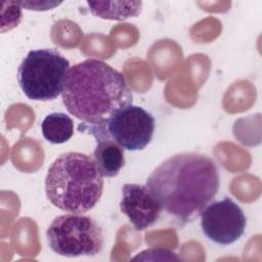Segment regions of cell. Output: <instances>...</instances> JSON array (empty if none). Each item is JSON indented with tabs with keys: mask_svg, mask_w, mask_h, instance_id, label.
<instances>
[{
	"mask_svg": "<svg viewBox=\"0 0 262 262\" xmlns=\"http://www.w3.org/2000/svg\"><path fill=\"white\" fill-rule=\"evenodd\" d=\"M145 185L162 210L189 221L215 198L220 178L215 162L208 156L181 152L161 163Z\"/></svg>",
	"mask_w": 262,
	"mask_h": 262,
	"instance_id": "cell-1",
	"label": "cell"
},
{
	"mask_svg": "<svg viewBox=\"0 0 262 262\" xmlns=\"http://www.w3.org/2000/svg\"><path fill=\"white\" fill-rule=\"evenodd\" d=\"M61 95L67 111L86 126L105 125L133 101L125 76L95 58L70 69Z\"/></svg>",
	"mask_w": 262,
	"mask_h": 262,
	"instance_id": "cell-2",
	"label": "cell"
},
{
	"mask_svg": "<svg viewBox=\"0 0 262 262\" xmlns=\"http://www.w3.org/2000/svg\"><path fill=\"white\" fill-rule=\"evenodd\" d=\"M103 182V175L92 157L70 151L60 155L49 167L45 178L46 196L61 211L82 214L99 202Z\"/></svg>",
	"mask_w": 262,
	"mask_h": 262,
	"instance_id": "cell-3",
	"label": "cell"
},
{
	"mask_svg": "<svg viewBox=\"0 0 262 262\" xmlns=\"http://www.w3.org/2000/svg\"><path fill=\"white\" fill-rule=\"evenodd\" d=\"M70 61L51 48L31 50L17 70V81L32 100H53L63 91Z\"/></svg>",
	"mask_w": 262,
	"mask_h": 262,
	"instance_id": "cell-4",
	"label": "cell"
},
{
	"mask_svg": "<svg viewBox=\"0 0 262 262\" xmlns=\"http://www.w3.org/2000/svg\"><path fill=\"white\" fill-rule=\"evenodd\" d=\"M50 249L63 257L95 256L102 251L103 232L95 219L70 213L56 217L46 231Z\"/></svg>",
	"mask_w": 262,
	"mask_h": 262,
	"instance_id": "cell-5",
	"label": "cell"
},
{
	"mask_svg": "<svg viewBox=\"0 0 262 262\" xmlns=\"http://www.w3.org/2000/svg\"><path fill=\"white\" fill-rule=\"evenodd\" d=\"M200 216L204 234L218 245L233 244L245 233L247 225L245 213L229 198L207 205Z\"/></svg>",
	"mask_w": 262,
	"mask_h": 262,
	"instance_id": "cell-6",
	"label": "cell"
},
{
	"mask_svg": "<svg viewBox=\"0 0 262 262\" xmlns=\"http://www.w3.org/2000/svg\"><path fill=\"white\" fill-rule=\"evenodd\" d=\"M110 136L126 150H141L152 139L155 118L137 105H127L105 124Z\"/></svg>",
	"mask_w": 262,
	"mask_h": 262,
	"instance_id": "cell-7",
	"label": "cell"
},
{
	"mask_svg": "<svg viewBox=\"0 0 262 262\" xmlns=\"http://www.w3.org/2000/svg\"><path fill=\"white\" fill-rule=\"evenodd\" d=\"M120 209L136 230H144L160 218L162 208L146 185L127 183L122 187Z\"/></svg>",
	"mask_w": 262,
	"mask_h": 262,
	"instance_id": "cell-8",
	"label": "cell"
},
{
	"mask_svg": "<svg viewBox=\"0 0 262 262\" xmlns=\"http://www.w3.org/2000/svg\"><path fill=\"white\" fill-rule=\"evenodd\" d=\"M84 130H87L95 138L96 146L93 151V159L95 160L103 177L117 176L125 165L124 148L110 136L105 125H83L82 131Z\"/></svg>",
	"mask_w": 262,
	"mask_h": 262,
	"instance_id": "cell-9",
	"label": "cell"
},
{
	"mask_svg": "<svg viewBox=\"0 0 262 262\" xmlns=\"http://www.w3.org/2000/svg\"><path fill=\"white\" fill-rule=\"evenodd\" d=\"M92 14L103 19L124 20L137 16L142 7L141 1H88Z\"/></svg>",
	"mask_w": 262,
	"mask_h": 262,
	"instance_id": "cell-10",
	"label": "cell"
},
{
	"mask_svg": "<svg viewBox=\"0 0 262 262\" xmlns=\"http://www.w3.org/2000/svg\"><path fill=\"white\" fill-rule=\"evenodd\" d=\"M44 138L53 144L67 142L74 134V122L63 113H52L46 116L41 124Z\"/></svg>",
	"mask_w": 262,
	"mask_h": 262,
	"instance_id": "cell-11",
	"label": "cell"
},
{
	"mask_svg": "<svg viewBox=\"0 0 262 262\" xmlns=\"http://www.w3.org/2000/svg\"><path fill=\"white\" fill-rule=\"evenodd\" d=\"M18 4L29 10H48L59 5L60 2H41V1H20Z\"/></svg>",
	"mask_w": 262,
	"mask_h": 262,
	"instance_id": "cell-12",
	"label": "cell"
}]
</instances>
